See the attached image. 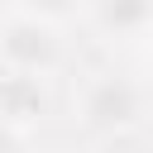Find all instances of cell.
<instances>
[{
  "label": "cell",
  "instance_id": "cell-6",
  "mask_svg": "<svg viewBox=\"0 0 153 153\" xmlns=\"http://www.w3.org/2000/svg\"><path fill=\"white\" fill-rule=\"evenodd\" d=\"M53 153H76V148H53Z\"/></svg>",
  "mask_w": 153,
  "mask_h": 153
},
{
  "label": "cell",
  "instance_id": "cell-5",
  "mask_svg": "<svg viewBox=\"0 0 153 153\" xmlns=\"http://www.w3.org/2000/svg\"><path fill=\"white\" fill-rule=\"evenodd\" d=\"M10 5L14 10H29V14L48 19V24H67L76 14H91V0H10Z\"/></svg>",
  "mask_w": 153,
  "mask_h": 153
},
{
  "label": "cell",
  "instance_id": "cell-1",
  "mask_svg": "<svg viewBox=\"0 0 153 153\" xmlns=\"http://www.w3.org/2000/svg\"><path fill=\"white\" fill-rule=\"evenodd\" d=\"M76 124L86 134H129L143 124V91L120 72H96L76 96Z\"/></svg>",
  "mask_w": 153,
  "mask_h": 153
},
{
  "label": "cell",
  "instance_id": "cell-2",
  "mask_svg": "<svg viewBox=\"0 0 153 153\" xmlns=\"http://www.w3.org/2000/svg\"><path fill=\"white\" fill-rule=\"evenodd\" d=\"M0 62H5V72H38V76H48L62 62L57 24H48V19L10 5L5 24H0Z\"/></svg>",
  "mask_w": 153,
  "mask_h": 153
},
{
  "label": "cell",
  "instance_id": "cell-3",
  "mask_svg": "<svg viewBox=\"0 0 153 153\" xmlns=\"http://www.w3.org/2000/svg\"><path fill=\"white\" fill-rule=\"evenodd\" d=\"M0 115H5V134L10 143H19L29 129L43 124L48 115V86L38 72H5L0 81Z\"/></svg>",
  "mask_w": 153,
  "mask_h": 153
},
{
  "label": "cell",
  "instance_id": "cell-4",
  "mask_svg": "<svg viewBox=\"0 0 153 153\" xmlns=\"http://www.w3.org/2000/svg\"><path fill=\"white\" fill-rule=\"evenodd\" d=\"M91 24L105 38H143L153 33V0H91Z\"/></svg>",
  "mask_w": 153,
  "mask_h": 153
}]
</instances>
